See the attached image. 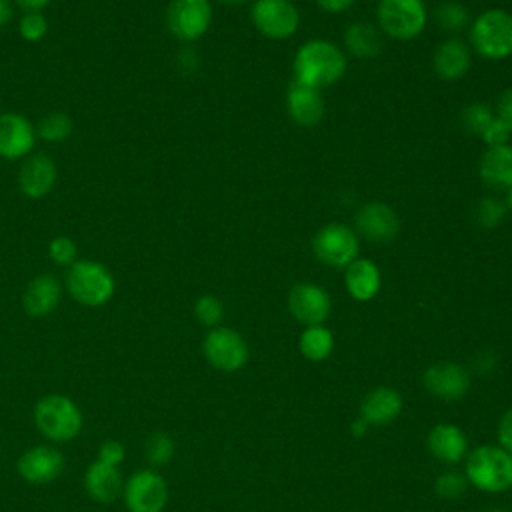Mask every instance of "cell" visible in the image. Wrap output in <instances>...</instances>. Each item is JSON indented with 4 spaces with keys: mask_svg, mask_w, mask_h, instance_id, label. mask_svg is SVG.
<instances>
[{
    "mask_svg": "<svg viewBox=\"0 0 512 512\" xmlns=\"http://www.w3.org/2000/svg\"><path fill=\"white\" fill-rule=\"evenodd\" d=\"M348 70V56L332 40L312 38L306 40L294 54L292 72L296 82L312 88H328L344 78Z\"/></svg>",
    "mask_w": 512,
    "mask_h": 512,
    "instance_id": "6da1fadb",
    "label": "cell"
},
{
    "mask_svg": "<svg viewBox=\"0 0 512 512\" xmlns=\"http://www.w3.org/2000/svg\"><path fill=\"white\" fill-rule=\"evenodd\" d=\"M468 46L472 54L500 62L512 56V12L488 8L470 20Z\"/></svg>",
    "mask_w": 512,
    "mask_h": 512,
    "instance_id": "7a4b0ae2",
    "label": "cell"
},
{
    "mask_svg": "<svg viewBox=\"0 0 512 512\" xmlns=\"http://www.w3.org/2000/svg\"><path fill=\"white\" fill-rule=\"evenodd\" d=\"M34 424L50 442H70L82 430V412L70 396L46 394L34 404Z\"/></svg>",
    "mask_w": 512,
    "mask_h": 512,
    "instance_id": "3957f363",
    "label": "cell"
},
{
    "mask_svg": "<svg viewBox=\"0 0 512 512\" xmlns=\"http://www.w3.org/2000/svg\"><path fill=\"white\" fill-rule=\"evenodd\" d=\"M424 0H378L376 26L384 38L408 42L418 38L428 24Z\"/></svg>",
    "mask_w": 512,
    "mask_h": 512,
    "instance_id": "277c9868",
    "label": "cell"
},
{
    "mask_svg": "<svg viewBox=\"0 0 512 512\" xmlns=\"http://www.w3.org/2000/svg\"><path fill=\"white\" fill-rule=\"evenodd\" d=\"M464 474L482 492H504L512 486V456L500 446H478L466 456Z\"/></svg>",
    "mask_w": 512,
    "mask_h": 512,
    "instance_id": "5b68a950",
    "label": "cell"
},
{
    "mask_svg": "<svg viewBox=\"0 0 512 512\" xmlns=\"http://www.w3.org/2000/svg\"><path fill=\"white\" fill-rule=\"evenodd\" d=\"M66 288L70 296L84 306L106 304L116 290L112 272L94 260H76L66 274Z\"/></svg>",
    "mask_w": 512,
    "mask_h": 512,
    "instance_id": "8992f818",
    "label": "cell"
},
{
    "mask_svg": "<svg viewBox=\"0 0 512 512\" xmlns=\"http://www.w3.org/2000/svg\"><path fill=\"white\" fill-rule=\"evenodd\" d=\"M312 252L324 266L344 270L360 256V238L352 226L328 222L314 232Z\"/></svg>",
    "mask_w": 512,
    "mask_h": 512,
    "instance_id": "52a82bcc",
    "label": "cell"
},
{
    "mask_svg": "<svg viewBox=\"0 0 512 512\" xmlns=\"http://www.w3.org/2000/svg\"><path fill=\"white\" fill-rule=\"evenodd\" d=\"M250 22L268 40H288L300 28V10L292 0H254Z\"/></svg>",
    "mask_w": 512,
    "mask_h": 512,
    "instance_id": "ba28073f",
    "label": "cell"
},
{
    "mask_svg": "<svg viewBox=\"0 0 512 512\" xmlns=\"http://www.w3.org/2000/svg\"><path fill=\"white\" fill-rule=\"evenodd\" d=\"M202 354L212 368L220 372H236L248 362V344L234 328L216 326L204 336Z\"/></svg>",
    "mask_w": 512,
    "mask_h": 512,
    "instance_id": "9c48e42d",
    "label": "cell"
},
{
    "mask_svg": "<svg viewBox=\"0 0 512 512\" xmlns=\"http://www.w3.org/2000/svg\"><path fill=\"white\" fill-rule=\"evenodd\" d=\"M128 512H162L168 504V484L152 468L136 470L122 488Z\"/></svg>",
    "mask_w": 512,
    "mask_h": 512,
    "instance_id": "30bf717a",
    "label": "cell"
},
{
    "mask_svg": "<svg viewBox=\"0 0 512 512\" xmlns=\"http://www.w3.org/2000/svg\"><path fill=\"white\" fill-rule=\"evenodd\" d=\"M212 24L210 0H170L166 8V26L182 42L200 40Z\"/></svg>",
    "mask_w": 512,
    "mask_h": 512,
    "instance_id": "8fae6325",
    "label": "cell"
},
{
    "mask_svg": "<svg viewBox=\"0 0 512 512\" xmlns=\"http://www.w3.org/2000/svg\"><path fill=\"white\" fill-rule=\"evenodd\" d=\"M352 228L360 240L372 244H388L400 234V216L390 204L372 200L356 210Z\"/></svg>",
    "mask_w": 512,
    "mask_h": 512,
    "instance_id": "7c38bea8",
    "label": "cell"
},
{
    "mask_svg": "<svg viewBox=\"0 0 512 512\" xmlns=\"http://www.w3.org/2000/svg\"><path fill=\"white\" fill-rule=\"evenodd\" d=\"M288 312L304 328L324 324L332 312L330 294L314 282H298L288 292Z\"/></svg>",
    "mask_w": 512,
    "mask_h": 512,
    "instance_id": "4fadbf2b",
    "label": "cell"
},
{
    "mask_svg": "<svg viewBox=\"0 0 512 512\" xmlns=\"http://www.w3.org/2000/svg\"><path fill=\"white\" fill-rule=\"evenodd\" d=\"M422 384L432 396L444 402H456L468 394L470 374L462 364L436 362L424 370Z\"/></svg>",
    "mask_w": 512,
    "mask_h": 512,
    "instance_id": "5bb4252c",
    "label": "cell"
},
{
    "mask_svg": "<svg viewBox=\"0 0 512 512\" xmlns=\"http://www.w3.org/2000/svg\"><path fill=\"white\" fill-rule=\"evenodd\" d=\"M20 478L28 484L42 486L56 480L64 470V454L58 448L40 444L28 448L16 462Z\"/></svg>",
    "mask_w": 512,
    "mask_h": 512,
    "instance_id": "9a60e30c",
    "label": "cell"
},
{
    "mask_svg": "<svg viewBox=\"0 0 512 512\" xmlns=\"http://www.w3.org/2000/svg\"><path fill=\"white\" fill-rule=\"evenodd\" d=\"M286 112L296 126H318L326 114L322 90L292 80L286 90Z\"/></svg>",
    "mask_w": 512,
    "mask_h": 512,
    "instance_id": "2e32d148",
    "label": "cell"
},
{
    "mask_svg": "<svg viewBox=\"0 0 512 512\" xmlns=\"http://www.w3.org/2000/svg\"><path fill=\"white\" fill-rule=\"evenodd\" d=\"M36 142V130L30 120L16 112L0 114V156L6 160H18L32 152Z\"/></svg>",
    "mask_w": 512,
    "mask_h": 512,
    "instance_id": "e0dca14e",
    "label": "cell"
},
{
    "mask_svg": "<svg viewBox=\"0 0 512 512\" xmlns=\"http://www.w3.org/2000/svg\"><path fill=\"white\" fill-rule=\"evenodd\" d=\"M472 66V50L466 40L450 36L442 40L432 54V68L438 78L446 82L462 80Z\"/></svg>",
    "mask_w": 512,
    "mask_h": 512,
    "instance_id": "ac0fdd59",
    "label": "cell"
},
{
    "mask_svg": "<svg viewBox=\"0 0 512 512\" xmlns=\"http://www.w3.org/2000/svg\"><path fill=\"white\" fill-rule=\"evenodd\" d=\"M344 288L356 302H370L382 288V272L370 258L358 256L344 268Z\"/></svg>",
    "mask_w": 512,
    "mask_h": 512,
    "instance_id": "d6986e66",
    "label": "cell"
},
{
    "mask_svg": "<svg viewBox=\"0 0 512 512\" xmlns=\"http://www.w3.org/2000/svg\"><path fill=\"white\" fill-rule=\"evenodd\" d=\"M478 176L492 190L512 188V144L486 146L478 160Z\"/></svg>",
    "mask_w": 512,
    "mask_h": 512,
    "instance_id": "ffe728a7",
    "label": "cell"
},
{
    "mask_svg": "<svg viewBox=\"0 0 512 512\" xmlns=\"http://www.w3.org/2000/svg\"><path fill=\"white\" fill-rule=\"evenodd\" d=\"M384 48V36L376 24L366 20L350 22L342 32V50L346 56L358 60H370L380 56Z\"/></svg>",
    "mask_w": 512,
    "mask_h": 512,
    "instance_id": "44dd1931",
    "label": "cell"
},
{
    "mask_svg": "<svg viewBox=\"0 0 512 512\" xmlns=\"http://www.w3.org/2000/svg\"><path fill=\"white\" fill-rule=\"evenodd\" d=\"M62 296V284L54 274H40L32 278L24 290L22 306L24 312L32 318L48 316L56 310Z\"/></svg>",
    "mask_w": 512,
    "mask_h": 512,
    "instance_id": "7402d4cb",
    "label": "cell"
},
{
    "mask_svg": "<svg viewBox=\"0 0 512 512\" xmlns=\"http://www.w3.org/2000/svg\"><path fill=\"white\" fill-rule=\"evenodd\" d=\"M56 182V166L52 158L44 154H34L26 158L18 172V184L24 196L32 200L44 198Z\"/></svg>",
    "mask_w": 512,
    "mask_h": 512,
    "instance_id": "603a6c76",
    "label": "cell"
},
{
    "mask_svg": "<svg viewBox=\"0 0 512 512\" xmlns=\"http://www.w3.org/2000/svg\"><path fill=\"white\" fill-rule=\"evenodd\" d=\"M402 406L404 402L398 390L390 386H378L364 396L360 404V416L370 426H386L400 416Z\"/></svg>",
    "mask_w": 512,
    "mask_h": 512,
    "instance_id": "cb8c5ba5",
    "label": "cell"
},
{
    "mask_svg": "<svg viewBox=\"0 0 512 512\" xmlns=\"http://www.w3.org/2000/svg\"><path fill=\"white\" fill-rule=\"evenodd\" d=\"M84 488L92 500L108 504V502H114L118 496H122L124 480L118 466H110L100 460H94L86 468Z\"/></svg>",
    "mask_w": 512,
    "mask_h": 512,
    "instance_id": "d4e9b609",
    "label": "cell"
},
{
    "mask_svg": "<svg viewBox=\"0 0 512 512\" xmlns=\"http://www.w3.org/2000/svg\"><path fill=\"white\" fill-rule=\"evenodd\" d=\"M430 454L444 462V464H456L466 456L468 440L464 432L454 424H436L430 428L426 438Z\"/></svg>",
    "mask_w": 512,
    "mask_h": 512,
    "instance_id": "484cf974",
    "label": "cell"
},
{
    "mask_svg": "<svg viewBox=\"0 0 512 512\" xmlns=\"http://www.w3.org/2000/svg\"><path fill=\"white\" fill-rule=\"evenodd\" d=\"M298 348L306 360L322 362L334 350V336L324 324L306 326L298 338Z\"/></svg>",
    "mask_w": 512,
    "mask_h": 512,
    "instance_id": "4316f807",
    "label": "cell"
},
{
    "mask_svg": "<svg viewBox=\"0 0 512 512\" xmlns=\"http://www.w3.org/2000/svg\"><path fill=\"white\" fill-rule=\"evenodd\" d=\"M434 20L444 32L458 34L470 26V12L462 2L444 0L434 8Z\"/></svg>",
    "mask_w": 512,
    "mask_h": 512,
    "instance_id": "83f0119b",
    "label": "cell"
},
{
    "mask_svg": "<svg viewBox=\"0 0 512 512\" xmlns=\"http://www.w3.org/2000/svg\"><path fill=\"white\" fill-rule=\"evenodd\" d=\"M506 216L508 212L500 196H482L474 206V220L484 230H492L500 226Z\"/></svg>",
    "mask_w": 512,
    "mask_h": 512,
    "instance_id": "f1b7e54d",
    "label": "cell"
},
{
    "mask_svg": "<svg viewBox=\"0 0 512 512\" xmlns=\"http://www.w3.org/2000/svg\"><path fill=\"white\" fill-rule=\"evenodd\" d=\"M494 118H496L494 108H490L486 102H472L462 110L460 122L468 134H474L480 138Z\"/></svg>",
    "mask_w": 512,
    "mask_h": 512,
    "instance_id": "f546056e",
    "label": "cell"
},
{
    "mask_svg": "<svg viewBox=\"0 0 512 512\" xmlns=\"http://www.w3.org/2000/svg\"><path fill=\"white\" fill-rule=\"evenodd\" d=\"M176 454V444L166 432H152L144 442V456L152 466H166Z\"/></svg>",
    "mask_w": 512,
    "mask_h": 512,
    "instance_id": "4dcf8cb0",
    "label": "cell"
},
{
    "mask_svg": "<svg viewBox=\"0 0 512 512\" xmlns=\"http://www.w3.org/2000/svg\"><path fill=\"white\" fill-rule=\"evenodd\" d=\"M72 134V118L64 112H50L38 124V136L46 142H64Z\"/></svg>",
    "mask_w": 512,
    "mask_h": 512,
    "instance_id": "1f68e13d",
    "label": "cell"
},
{
    "mask_svg": "<svg viewBox=\"0 0 512 512\" xmlns=\"http://www.w3.org/2000/svg\"><path fill=\"white\" fill-rule=\"evenodd\" d=\"M194 316L200 324L208 328H216L224 318V304L218 296L204 294L194 302Z\"/></svg>",
    "mask_w": 512,
    "mask_h": 512,
    "instance_id": "d6a6232c",
    "label": "cell"
},
{
    "mask_svg": "<svg viewBox=\"0 0 512 512\" xmlns=\"http://www.w3.org/2000/svg\"><path fill=\"white\" fill-rule=\"evenodd\" d=\"M466 488H468V478L458 470H446L434 482V492L444 500L462 498Z\"/></svg>",
    "mask_w": 512,
    "mask_h": 512,
    "instance_id": "836d02e7",
    "label": "cell"
},
{
    "mask_svg": "<svg viewBox=\"0 0 512 512\" xmlns=\"http://www.w3.org/2000/svg\"><path fill=\"white\" fill-rule=\"evenodd\" d=\"M76 254H78L76 244L68 236H56L48 244V256L58 266H72L76 262Z\"/></svg>",
    "mask_w": 512,
    "mask_h": 512,
    "instance_id": "e575fe53",
    "label": "cell"
},
{
    "mask_svg": "<svg viewBox=\"0 0 512 512\" xmlns=\"http://www.w3.org/2000/svg\"><path fill=\"white\" fill-rule=\"evenodd\" d=\"M48 32V20L40 12H26L20 20V34L28 42H40Z\"/></svg>",
    "mask_w": 512,
    "mask_h": 512,
    "instance_id": "d590c367",
    "label": "cell"
},
{
    "mask_svg": "<svg viewBox=\"0 0 512 512\" xmlns=\"http://www.w3.org/2000/svg\"><path fill=\"white\" fill-rule=\"evenodd\" d=\"M126 458V448L120 440H104L98 448V456L96 460L104 462V464H110V466H120Z\"/></svg>",
    "mask_w": 512,
    "mask_h": 512,
    "instance_id": "8d00e7d4",
    "label": "cell"
},
{
    "mask_svg": "<svg viewBox=\"0 0 512 512\" xmlns=\"http://www.w3.org/2000/svg\"><path fill=\"white\" fill-rule=\"evenodd\" d=\"M510 130L498 120L494 118L492 124L484 130V134L480 136V140L486 144V146H500V144H508L510 142Z\"/></svg>",
    "mask_w": 512,
    "mask_h": 512,
    "instance_id": "74e56055",
    "label": "cell"
},
{
    "mask_svg": "<svg viewBox=\"0 0 512 512\" xmlns=\"http://www.w3.org/2000/svg\"><path fill=\"white\" fill-rule=\"evenodd\" d=\"M494 114L496 118L512 132V86H508L496 100L494 106Z\"/></svg>",
    "mask_w": 512,
    "mask_h": 512,
    "instance_id": "f35d334b",
    "label": "cell"
},
{
    "mask_svg": "<svg viewBox=\"0 0 512 512\" xmlns=\"http://www.w3.org/2000/svg\"><path fill=\"white\" fill-rule=\"evenodd\" d=\"M498 442L512 456V408L506 410L498 422Z\"/></svg>",
    "mask_w": 512,
    "mask_h": 512,
    "instance_id": "ab89813d",
    "label": "cell"
},
{
    "mask_svg": "<svg viewBox=\"0 0 512 512\" xmlns=\"http://www.w3.org/2000/svg\"><path fill=\"white\" fill-rule=\"evenodd\" d=\"M356 0H316V6L326 14H344Z\"/></svg>",
    "mask_w": 512,
    "mask_h": 512,
    "instance_id": "60d3db41",
    "label": "cell"
},
{
    "mask_svg": "<svg viewBox=\"0 0 512 512\" xmlns=\"http://www.w3.org/2000/svg\"><path fill=\"white\" fill-rule=\"evenodd\" d=\"M50 0H16V4L26 12H40L44 6H48Z\"/></svg>",
    "mask_w": 512,
    "mask_h": 512,
    "instance_id": "b9f144b4",
    "label": "cell"
},
{
    "mask_svg": "<svg viewBox=\"0 0 512 512\" xmlns=\"http://www.w3.org/2000/svg\"><path fill=\"white\" fill-rule=\"evenodd\" d=\"M12 18V4L10 0H0V28L6 26Z\"/></svg>",
    "mask_w": 512,
    "mask_h": 512,
    "instance_id": "7bdbcfd3",
    "label": "cell"
},
{
    "mask_svg": "<svg viewBox=\"0 0 512 512\" xmlns=\"http://www.w3.org/2000/svg\"><path fill=\"white\" fill-rule=\"evenodd\" d=\"M368 422L362 418V416H358L354 422H352V426H350V430H352V434L354 436H364L366 434V430H368Z\"/></svg>",
    "mask_w": 512,
    "mask_h": 512,
    "instance_id": "ee69618b",
    "label": "cell"
},
{
    "mask_svg": "<svg viewBox=\"0 0 512 512\" xmlns=\"http://www.w3.org/2000/svg\"><path fill=\"white\" fill-rule=\"evenodd\" d=\"M502 202H504V206H506V212L512 214V188H508V190L502 192Z\"/></svg>",
    "mask_w": 512,
    "mask_h": 512,
    "instance_id": "f6af8a7d",
    "label": "cell"
},
{
    "mask_svg": "<svg viewBox=\"0 0 512 512\" xmlns=\"http://www.w3.org/2000/svg\"><path fill=\"white\" fill-rule=\"evenodd\" d=\"M216 2H220V4H224V6H242V4H246L248 0H216Z\"/></svg>",
    "mask_w": 512,
    "mask_h": 512,
    "instance_id": "bcb514c9",
    "label": "cell"
},
{
    "mask_svg": "<svg viewBox=\"0 0 512 512\" xmlns=\"http://www.w3.org/2000/svg\"><path fill=\"white\" fill-rule=\"evenodd\" d=\"M482 512H506V510H500V508H494V510H482Z\"/></svg>",
    "mask_w": 512,
    "mask_h": 512,
    "instance_id": "7dc6e473",
    "label": "cell"
}]
</instances>
